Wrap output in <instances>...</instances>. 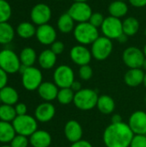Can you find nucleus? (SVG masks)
Listing matches in <instances>:
<instances>
[{
    "label": "nucleus",
    "instance_id": "nucleus-1",
    "mask_svg": "<svg viewBox=\"0 0 146 147\" xmlns=\"http://www.w3.org/2000/svg\"><path fill=\"white\" fill-rule=\"evenodd\" d=\"M134 135L128 124L112 123L104 131L103 141L107 147H130Z\"/></svg>",
    "mask_w": 146,
    "mask_h": 147
},
{
    "label": "nucleus",
    "instance_id": "nucleus-2",
    "mask_svg": "<svg viewBox=\"0 0 146 147\" xmlns=\"http://www.w3.org/2000/svg\"><path fill=\"white\" fill-rule=\"evenodd\" d=\"M73 35L75 40L80 45H90L92 44L97 38H99V31L98 28L91 25L89 22L78 23L74 30Z\"/></svg>",
    "mask_w": 146,
    "mask_h": 147
},
{
    "label": "nucleus",
    "instance_id": "nucleus-3",
    "mask_svg": "<svg viewBox=\"0 0 146 147\" xmlns=\"http://www.w3.org/2000/svg\"><path fill=\"white\" fill-rule=\"evenodd\" d=\"M12 125L16 134H21L26 137H30L38 130L37 120L28 114L24 115H17L12 121Z\"/></svg>",
    "mask_w": 146,
    "mask_h": 147
},
{
    "label": "nucleus",
    "instance_id": "nucleus-4",
    "mask_svg": "<svg viewBox=\"0 0 146 147\" xmlns=\"http://www.w3.org/2000/svg\"><path fill=\"white\" fill-rule=\"evenodd\" d=\"M98 98L99 96L96 91L91 89H82L75 93L73 102L81 110H90L96 107Z\"/></svg>",
    "mask_w": 146,
    "mask_h": 147
},
{
    "label": "nucleus",
    "instance_id": "nucleus-5",
    "mask_svg": "<svg viewBox=\"0 0 146 147\" xmlns=\"http://www.w3.org/2000/svg\"><path fill=\"white\" fill-rule=\"evenodd\" d=\"M21 65L20 58L13 50L4 48L0 51V68L8 74L18 72Z\"/></svg>",
    "mask_w": 146,
    "mask_h": 147
},
{
    "label": "nucleus",
    "instance_id": "nucleus-6",
    "mask_svg": "<svg viewBox=\"0 0 146 147\" xmlns=\"http://www.w3.org/2000/svg\"><path fill=\"white\" fill-rule=\"evenodd\" d=\"M113 51L112 40L105 37L99 36L91 44V54L96 60L102 61L108 59Z\"/></svg>",
    "mask_w": 146,
    "mask_h": 147
},
{
    "label": "nucleus",
    "instance_id": "nucleus-7",
    "mask_svg": "<svg viewBox=\"0 0 146 147\" xmlns=\"http://www.w3.org/2000/svg\"><path fill=\"white\" fill-rule=\"evenodd\" d=\"M42 73L40 70L34 66L27 67L22 73V84L27 90L33 91L38 90L42 82Z\"/></svg>",
    "mask_w": 146,
    "mask_h": 147
},
{
    "label": "nucleus",
    "instance_id": "nucleus-8",
    "mask_svg": "<svg viewBox=\"0 0 146 147\" xmlns=\"http://www.w3.org/2000/svg\"><path fill=\"white\" fill-rule=\"evenodd\" d=\"M101 29L103 36L110 40H117L123 34L122 22L119 18L109 16L105 18Z\"/></svg>",
    "mask_w": 146,
    "mask_h": 147
},
{
    "label": "nucleus",
    "instance_id": "nucleus-9",
    "mask_svg": "<svg viewBox=\"0 0 146 147\" xmlns=\"http://www.w3.org/2000/svg\"><path fill=\"white\" fill-rule=\"evenodd\" d=\"M122 59L125 65L130 69L141 68L145 59V55L139 47H129L123 52Z\"/></svg>",
    "mask_w": 146,
    "mask_h": 147
},
{
    "label": "nucleus",
    "instance_id": "nucleus-10",
    "mask_svg": "<svg viewBox=\"0 0 146 147\" xmlns=\"http://www.w3.org/2000/svg\"><path fill=\"white\" fill-rule=\"evenodd\" d=\"M54 84L60 89L71 88L74 80L73 70L66 65H61L58 66L53 72Z\"/></svg>",
    "mask_w": 146,
    "mask_h": 147
},
{
    "label": "nucleus",
    "instance_id": "nucleus-11",
    "mask_svg": "<svg viewBox=\"0 0 146 147\" xmlns=\"http://www.w3.org/2000/svg\"><path fill=\"white\" fill-rule=\"evenodd\" d=\"M67 13L71 16V18L75 22L82 23L89 22L93 12L91 7L87 3L74 2L69 8Z\"/></svg>",
    "mask_w": 146,
    "mask_h": 147
},
{
    "label": "nucleus",
    "instance_id": "nucleus-12",
    "mask_svg": "<svg viewBox=\"0 0 146 147\" xmlns=\"http://www.w3.org/2000/svg\"><path fill=\"white\" fill-rule=\"evenodd\" d=\"M30 18L32 22L37 26L47 24L52 18V9L46 3H37L31 9Z\"/></svg>",
    "mask_w": 146,
    "mask_h": 147
},
{
    "label": "nucleus",
    "instance_id": "nucleus-13",
    "mask_svg": "<svg viewBox=\"0 0 146 147\" xmlns=\"http://www.w3.org/2000/svg\"><path fill=\"white\" fill-rule=\"evenodd\" d=\"M70 57L73 63L79 66L89 65L92 59L91 51L83 45L74 46L70 52Z\"/></svg>",
    "mask_w": 146,
    "mask_h": 147
},
{
    "label": "nucleus",
    "instance_id": "nucleus-14",
    "mask_svg": "<svg viewBox=\"0 0 146 147\" xmlns=\"http://www.w3.org/2000/svg\"><path fill=\"white\" fill-rule=\"evenodd\" d=\"M128 126L135 135H146V113L139 110L132 114Z\"/></svg>",
    "mask_w": 146,
    "mask_h": 147
},
{
    "label": "nucleus",
    "instance_id": "nucleus-15",
    "mask_svg": "<svg viewBox=\"0 0 146 147\" xmlns=\"http://www.w3.org/2000/svg\"><path fill=\"white\" fill-rule=\"evenodd\" d=\"M35 36L38 41L45 46L52 45L57 39V32L55 28L50 24H44L38 26L36 28Z\"/></svg>",
    "mask_w": 146,
    "mask_h": 147
},
{
    "label": "nucleus",
    "instance_id": "nucleus-16",
    "mask_svg": "<svg viewBox=\"0 0 146 147\" xmlns=\"http://www.w3.org/2000/svg\"><path fill=\"white\" fill-rule=\"evenodd\" d=\"M55 107L49 102H45L39 104L34 111V118L37 121L46 123L50 121L55 115Z\"/></svg>",
    "mask_w": 146,
    "mask_h": 147
},
{
    "label": "nucleus",
    "instance_id": "nucleus-17",
    "mask_svg": "<svg viewBox=\"0 0 146 147\" xmlns=\"http://www.w3.org/2000/svg\"><path fill=\"white\" fill-rule=\"evenodd\" d=\"M38 94L45 102H52L57 99L59 87L52 82H43L38 88Z\"/></svg>",
    "mask_w": 146,
    "mask_h": 147
},
{
    "label": "nucleus",
    "instance_id": "nucleus-18",
    "mask_svg": "<svg viewBox=\"0 0 146 147\" xmlns=\"http://www.w3.org/2000/svg\"><path fill=\"white\" fill-rule=\"evenodd\" d=\"M65 135L70 142H77L82 140L83 128L77 121L71 120L65 126Z\"/></svg>",
    "mask_w": 146,
    "mask_h": 147
},
{
    "label": "nucleus",
    "instance_id": "nucleus-19",
    "mask_svg": "<svg viewBox=\"0 0 146 147\" xmlns=\"http://www.w3.org/2000/svg\"><path fill=\"white\" fill-rule=\"evenodd\" d=\"M52 136L45 130H37L29 137V144L33 147H49Z\"/></svg>",
    "mask_w": 146,
    "mask_h": 147
},
{
    "label": "nucleus",
    "instance_id": "nucleus-20",
    "mask_svg": "<svg viewBox=\"0 0 146 147\" xmlns=\"http://www.w3.org/2000/svg\"><path fill=\"white\" fill-rule=\"evenodd\" d=\"M145 74L141 68L129 69L124 76V81L129 87H137L143 84Z\"/></svg>",
    "mask_w": 146,
    "mask_h": 147
},
{
    "label": "nucleus",
    "instance_id": "nucleus-21",
    "mask_svg": "<svg viewBox=\"0 0 146 147\" xmlns=\"http://www.w3.org/2000/svg\"><path fill=\"white\" fill-rule=\"evenodd\" d=\"M0 99L3 104L15 106L18 102L19 94L15 88L7 85L0 90Z\"/></svg>",
    "mask_w": 146,
    "mask_h": 147
},
{
    "label": "nucleus",
    "instance_id": "nucleus-22",
    "mask_svg": "<svg viewBox=\"0 0 146 147\" xmlns=\"http://www.w3.org/2000/svg\"><path fill=\"white\" fill-rule=\"evenodd\" d=\"M38 62L42 69H52L57 62V55L51 49H46L40 53Z\"/></svg>",
    "mask_w": 146,
    "mask_h": 147
},
{
    "label": "nucleus",
    "instance_id": "nucleus-23",
    "mask_svg": "<svg viewBox=\"0 0 146 147\" xmlns=\"http://www.w3.org/2000/svg\"><path fill=\"white\" fill-rule=\"evenodd\" d=\"M16 133L11 122L0 121V143L7 145L10 143Z\"/></svg>",
    "mask_w": 146,
    "mask_h": 147
},
{
    "label": "nucleus",
    "instance_id": "nucleus-24",
    "mask_svg": "<svg viewBox=\"0 0 146 147\" xmlns=\"http://www.w3.org/2000/svg\"><path fill=\"white\" fill-rule=\"evenodd\" d=\"M108 13L111 16L116 18L124 17L128 12V6L126 2L115 0L108 5Z\"/></svg>",
    "mask_w": 146,
    "mask_h": 147
},
{
    "label": "nucleus",
    "instance_id": "nucleus-25",
    "mask_svg": "<svg viewBox=\"0 0 146 147\" xmlns=\"http://www.w3.org/2000/svg\"><path fill=\"white\" fill-rule=\"evenodd\" d=\"M96 107L102 114L110 115L115 109V102L111 96L108 95H102L99 96Z\"/></svg>",
    "mask_w": 146,
    "mask_h": 147
},
{
    "label": "nucleus",
    "instance_id": "nucleus-26",
    "mask_svg": "<svg viewBox=\"0 0 146 147\" xmlns=\"http://www.w3.org/2000/svg\"><path fill=\"white\" fill-rule=\"evenodd\" d=\"M57 27L59 30L63 34H69L75 28V21L68 13L62 14L57 22Z\"/></svg>",
    "mask_w": 146,
    "mask_h": 147
},
{
    "label": "nucleus",
    "instance_id": "nucleus-27",
    "mask_svg": "<svg viewBox=\"0 0 146 147\" xmlns=\"http://www.w3.org/2000/svg\"><path fill=\"white\" fill-rule=\"evenodd\" d=\"M19 58H20V61L22 65L27 67H30V66H33L34 64L35 63L37 59V54L34 49H33L32 47H24L21 51L19 54Z\"/></svg>",
    "mask_w": 146,
    "mask_h": 147
},
{
    "label": "nucleus",
    "instance_id": "nucleus-28",
    "mask_svg": "<svg viewBox=\"0 0 146 147\" xmlns=\"http://www.w3.org/2000/svg\"><path fill=\"white\" fill-rule=\"evenodd\" d=\"M123 25V33L126 34L128 37L134 36L139 29V20L134 16H129L126 18L122 22Z\"/></svg>",
    "mask_w": 146,
    "mask_h": 147
},
{
    "label": "nucleus",
    "instance_id": "nucleus-29",
    "mask_svg": "<svg viewBox=\"0 0 146 147\" xmlns=\"http://www.w3.org/2000/svg\"><path fill=\"white\" fill-rule=\"evenodd\" d=\"M15 37V30L13 27L7 22L0 23V44L6 45L10 43Z\"/></svg>",
    "mask_w": 146,
    "mask_h": 147
},
{
    "label": "nucleus",
    "instance_id": "nucleus-30",
    "mask_svg": "<svg viewBox=\"0 0 146 147\" xmlns=\"http://www.w3.org/2000/svg\"><path fill=\"white\" fill-rule=\"evenodd\" d=\"M16 34L22 39H29L35 35L36 28L34 23L28 22H23L17 26Z\"/></svg>",
    "mask_w": 146,
    "mask_h": 147
},
{
    "label": "nucleus",
    "instance_id": "nucleus-31",
    "mask_svg": "<svg viewBox=\"0 0 146 147\" xmlns=\"http://www.w3.org/2000/svg\"><path fill=\"white\" fill-rule=\"evenodd\" d=\"M16 116L17 115L15 113L14 106L3 103L0 105V121L12 123V121L15 120Z\"/></svg>",
    "mask_w": 146,
    "mask_h": 147
},
{
    "label": "nucleus",
    "instance_id": "nucleus-32",
    "mask_svg": "<svg viewBox=\"0 0 146 147\" xmlns=\"http://www.w3.org/2000/svg\"><path fill=\"white\" fill-rule=\"evenodd\" d=\"M75 92L71 88H63L59 90L57 100L60 104L67 105L73 102Z\"/></svg>",
    "mask_w": 146,
    "mask_h": 147
},
{
    "label": "nucleus",
    "instance_id": "nucleus-33",
    "mask_svg": "<svg viewBox=\"0 0 146 147\" xmlns=\"http://www.w3.org/2000/svg\"><path fill=\"white\" fill-rule=\"evenodd\" d=\"M12 9L7 0H0V23L7 22L11 17Z\"/></svg>",
    "mask_w": 146,
    "mask_h": 147
},
{
    "label": "nucleus",
    "instance_id": "nucleus-34",
    "mask_svg": "<svg viewBox=\"0 0 146 147\" xmlns=\"http://www.w3.org/2000/svg\"><path fill=\"white\" fill-rule=\"evenodd\" d=\"M28 144L29 140L28 139V137L21 134H15V136L9 143L11 147H28Z\"/></svg>",
    "mask_w": 146,
    "mask_h": 147
},
{
    "label": "nucleus",
    "instance_id": "nucleus-35",
    "mask_svg": "<svg viewBox=\"0 0 146 147\" xmlns=\"http://www.w3.org/2000/svg\"><path fill=\"white\" fill-rule=\"evenodd\" d=\"M104 20H105L104 16L101 12H93L89 20V22L94 27H96V28H98L102 27Z\"/></svg>",
    "mask_w": 146,
    "mask_h": 147
},
{
    "label": "nucleus",
    "instance_id": "nucleus-36",
    "mask_svg": "<svg viewBox=\"0 0 146 147\" xmlns=\"http://www.w3.org/2000/svg\"><path fill=\"white\" fill-rule=\"evenodd\" d=\"M93 76V70L89 65H85L83 66H80L79 69V77L81 79L84 81L89 80Z\"/></svg>",
    "mask_w": 146,
    "mask_h": 147
},
{
    "label": "nucleus",
    "instance_id": "nucleus-37",
    "mask_svg": "<svg viewBox=\"0 0 146 147\" xmlns=\"http://www.w3.org/2000/svg\"><path fill=\"white\" fill-rule=\"evenodd\" d=\"M130 147H146V135H134Z\"/></svg>",
    "mask_w": 146,
    "mask_h": 147
},
{
    "label": "nucleus",
    "instance_id": "nucleus-38",
    "mask_svg": "<svg viewBox=\"0 0 146 147\" xmlns=\"http://www.w3.org/2000/svg\"><path fill=\"white\" fill-rule=\"evenodd\" d=\"M51 50L56 54H61L64 50H65V44L60 41V40H55L52 45H51Z\"/></svg>",
    "mask_w": 146,
    "mask_h": 147
},
{
    "label": "nucleus",
    "instance_id": "nucleus-39",
    "mask_svg": "<svg viewBox=\"0 0 146 147\" xmlns=\"http://www.w3.org/2000/svg\"><path fill=\"white\" fill-rule=\"evenodd\" d=\"M14 107H15V113H16L17 115H27L28 108H27V105L25 103L17 102Z\"/></svg>",
    "mask_w": 146,
    "mask_h": 147
},
{
    "label": "nucleus",
    "instance_id": "nucleus-40",
    "mask_svg": "<svg viewBox=\"0 0 146 147\" xmlns=\"http://www.w3.org/2000/svg\"><path fill=\"white\" fill-rule=\"evenodd\" d=\"M8 84V73L0 68V90L7 86Z\"/></svg>",
    "mask_w": 146,
    "mask_h": 147
},
{
    "label": "nucleus",
    "instance_id": "nucleus-41",
    "mask_svg": "<svg viewBox=\"0 0 146 147\" xmlns=\"http://www.w3.org/2000/svg\"><path fill=\"white\" fill-rule=\"evenodd\" d=\"M134 8H144L146 6V0H128Z\"/></svg>",
    "mask_w": 146,
    "mask_h": 147
},
{
    "label": "nucleus",
    "instance_id": "nucleus-42",
    "mask_svg": "<svg viewBox=\"0 0 146 147\" xmlns=\"http://www.w3.org/2000/svg\"><path fill=\"white\" fill-rule=\"evenodd\" d=\"M71 147H93L92 145L87 141V140H80L77 142H74L72 143V145L71 146Z\"/></svg>",
    "mask_w": 146,
    "mask_h": 147
},
{
    "label": "nucleus",
    "instance_id": "nucleus-43",
    "mask_svg": "<svg viewBox=\"0 0 146 147\" xmlns=\"http://www.w3.org/2000/svg\"><path fill=\"white\" fill-rule=\"evenodd\" d=\"M71 89L75 93L78 92L79 90H82L81 83H80V82H78V81H74V82H73V84H71Z\"/></svg>",
    "mask_w": 146,
    "mask_h": 147
},
{
    "label": "nucleus",
    "instance_id": "nucleus-44",
    "mask_svg": "<svg viewBox=\"0 0 146 147\" xmlns=\"http://www.w3.org/2000/svg\"><path fill=\"white\" fill-rule=\"evenodd\" d=\"M120 122H123L122 121V118L120 115H113L112 117V123H120Z\"/></svg>",
    "mask_w": 146,
    "mask_h": 147
},
{
    "label": "nucleus",
    "instance_id": "nucleus-45",
    "mask_svg": "<svg viewBox=\"0 0 146 147\" xmlns=\"http://www.w3.org/2000/svg\"><path fill=\"white\" fill-rule=\"evenodd\" d=\"M127 39H128V36L123 33V34L117 39V40H118L119 42H120V43H125V42L127 41Z\"/></svg>",
    "mask_w": 146,
    "mask_h": 147
},
{
    "label": "nucleus",
    "instance_id": "nucleus-46",
    "mask_svg": "<svg viewBox=\"0 0 146 147\" xmlns=\"http://www.w3.org/2000/svg\"><path fill=\"white\" fill-rule=\"evenodd\" d=\"M142 68H143V69H144V70L146 71V58H145V61H144V64H143Z\"/></svg>",
    "mask_w": 146,
    "mask_h": 147
},
{
    "label": "nucleus",
    "instance_id": "nucleus-47",
    "mask_svg": "<svg viewBox=\"0 0 146 147\" xmlns=\"http://www.w3.org/2000/svg\"><path fill=\"white\" fill-rule=\"evenodd\" d=\"M143 84H144V85L145 86V88H146V73L145 74V78H144V81H143Z\"/></svg>",
    "mask_w": 146,
    "mask_h": 147
},
{
    "label": "nucleus",
    "instance_id": "nucleus-48",
    "mask_svg": "<svg viewBox=\"0 0 146 147\" xmlns=\"http://www.w3.org/2000/svg\"><path fill=\"white\" fill-rule=\"evenodd\" d=\"M74 2H85V3H87L89 0H73Z\"/></svg>",
    "mask_w": 146,
    "mask_h": 147
},
{
    "label": "nucleus",
    "instance_id": "nucleus-49",
    "mask_svg": "<svg viewBox=\"0 0 146 147\" xmlns=\"http://www.w3.org/2000/svg\"><path fill=\"white\" fill-rule=\"evenodd\" d=\"M143 52H144V53H145V58H146V44L145 45V47H144V50H143Z\"/></svg>",
    "mask_w": 146,
    "mask_h": 147
},
{
    "label": "nucleus",
    "instance_id": "nucleus-50",
    "mask_svg": "<svg viewBox=\"0 0 146 147\" xmlns=\"http://www.w3.org/2000/svg\"><path fill=\"white\" fill-rule=\"evenodd\" d=\"M0 147H11V146H10V145H3V146H1Z\"/></svg>",
    "mask_w": 146,
    "mask_h": 147
},
{
    "label": "nucleus",
    "instance_id": "nucleus-51",
    "mask_svg": "<svg viewBox=\"0 0 146 147\" xmlns=\"http://www.w3.org/2000/svg\"><path fill=\"white\" fill-rule=\"evenodd\" d=\"M119 1H123V2H126V1H127V0H119Z\"/></svg>",
    "mask_w": 146,
    "mask_h": 147
},
{
    "label": "nucleus",
    "instance_id": "nucleus-52",
    "mask_svg": "<svg viewBox=\"0 0 146 147\" xmlns=\"http://www.w3.org/2000/svg\"><path fill=\"white\" fill-rule=\"evenodd\" d=\"M145 37H146V28H145Z\"/></svg>",
    "mask_w": 146,
    "mask_h": 147
},
{
    "label": "nucleus",
    "instance_id": "nucleus-53",
    "mask_svg": "<svg viewBox=\"0 0 146 147\" xmlns=\"http://www.w3.org/2000/svg\"><path fill=\"white\" fill-rule=\"evenodd\" d=\"M2 104V102H1V99H0V105Z\"/></svg>",
    "mask_w": 146,
    "mask_h": 147
},
{
    "label": "nucleus",
    "instance_id": "nucleus-54",
    "mask_svg": "<svg viewBox=\"0 0 146 147\" xmlns=\"http://www.w3.org/2000/svg\"><path fill=\"white\" fill-rule=\"evenodd\" d=\"M57 1H63V0H57Z\"/></svg>",
    "mask_w": 146,
    "mask_h": 147
},
{
    "label": "nucleus",
    "instance_id": "nucleus-55",
    "mask_svg": "<svg viewBox=\"0 0 146 147\" xmlns=\"http://www.w3.org/2000/svg\"><path fill=\"white\" fill-rule=\"evenodd\" d=\"M145 103H146V96H145Z\"/></svg>",
    "mask_w": 146,
    "mask_h": 147
}]
</instances>
